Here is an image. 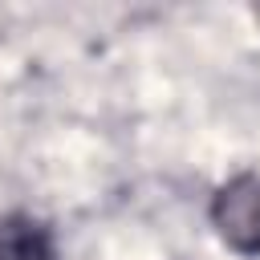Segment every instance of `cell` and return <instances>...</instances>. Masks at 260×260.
Here are the masks:
<instances>
[{"label": "cell", "mask_w": 260, "mask_h": 260, "mask_svg": "<svg viewBox=\"0 0 260 260\" xmlns=\"http://www.w3.org/2000/svg\"><path fill=\"white\" fill-rule=\"evenodd\" d=\"M0 260H61L57 232L32 211L0 215Z\"/></svg>", "instance_id": "cell-2"}, {"label": "cell", "mask_w": 260, "mask_h": 260, "mask_svg": "<svg viewBox=\"0 0 260 260\" xmlns=\"http://www.w3.org/2000/svg\"><path fill=\"white\" fill-rule=\"evenodd\" d=\"M207 219L223 248L236 256H260V171H236L207 203Z\"/></svg>", "instance_id": "cell-1"}, {"label": "cell", "mask_w": 260, "mask_h": 260, "mask_svg": "<svg viewBox=\"0 0 260 260\" xmlns=\"http://www.w3.org/2000/svg\"><path fill=\"white\" fill-rule=\"evenodd\" d=\"M256 20H260V12H256Z\"/></svg>", "instance_id": "cell-3"}]
</instances>
